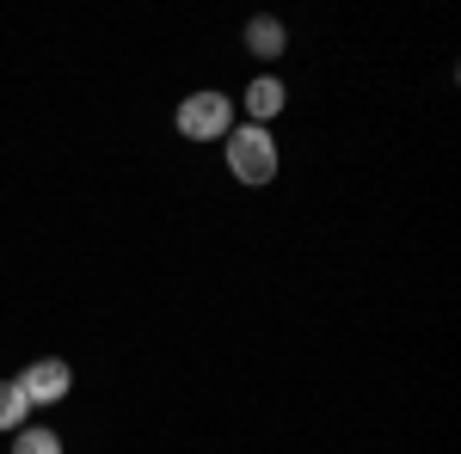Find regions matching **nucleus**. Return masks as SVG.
I'll return each instance as SVG.
<instances>
[{
  "label": "nucleus",
  "instance_id": "nucleus-4",
  "mask_svg": "<svg viewBox=\"0 0 461 454\" xmlns=\"http://www.w3.org/2000/svg\"><path fill=\"white\" fill-rule=\"evenodd\" d=\"M240 105H247V123L271 129V117H284L289 93H284V80H277V74H252V80H247V93H240Z\"/></svg>",
  "mask_w": 461,
  "mask_h": 454
},
{
  "label": "nucleus",
  "instance_id": "nucleus-2",
  "mask_svg": "<svg viewBox=\"0 0 461 454\" xmlns=\"http://www.w3.org/2000/svg\"><path fill=\"white\" fill-rule=\"evenodd\" d=\"M173 129L185 141H228V129H234V99H228V93H215V86L191 93V99H178Z\"/></svg>",
  "mask_w": 461,
  "mask_h": 454
},
{
  "label": "nucleus",
  "instance_id": "nucleus-1",
  "mask_svg": "<svg viewBox=\"0 0 461 454\" xmlns=\"http://www.w3.org/2000/svg\"><path fill=\"white\" fill-rule=\"evenodd\" d=\"M221 154H228V178H234V184H247V191L271 184V178H277V166H284L277 136H271V129H258V123H234Z\"/></svg>",
  "mask_w": 461,
  "mask_h": 454
},
{
  "label": "nucleus",
  "instance_id": "nucleus-7",
  "mask_svg": "<svg viewBox=\"0 0 461 454\" xmlns=\"http://www.w3.org/2000/svg\"><path fill=\"white\" fill-rule=\"evenodd\" d=\"M25 399H19V387L13 381H0V436H13V430H25Z\"/></svg>",
  "mask_w": 461,
  "mask_h": 454
},
{
  "label": "nucleus",
  "instance_id": "nucleus-6",
  "mask_svg": "<svg viewBox=\"0 0 461 454\" xmlns=\"http://www.w3.org/2000/svg\"><path fill=\"white\" fill-rule=\"evenodd\" d=\"M13 454H62V436L43 423H25V430H13Z\"/></svg>",
  "mask_w": 461,
  "mask_h": 454
},
{
  "label": "nucleus",
  "instance_id": "nucleus-3",
  "mask_svg": "<svg viewBox=\"0 0 461 454\" xmlns=\"http://www.w3.org/2000/svg\"><path fill=\"white\" fill-rule=\"evenodd\" d=\"M13 387H19L25 405H56V399H68L74 369L62 362V356H37V362H25V369L13 375Z\"/></svg>",
  "mask_w": 461,
  "mask_h": 454
},
{
  "label": "nucleus",
  "instance_id": "nucleus-5",
  "mask_svg": "<svg viewBox=\"0 0 461 454\" xmlns=\"http://www.w3.org/2000/svg\"><path fill=\"white\" fill-rule=\"evenodd\" d=\"M240 43H247L252 62H277V56L289 49V31H284V19L258 13V19H247V37H240Z\"/></svg>",
  "mask_w": 461,
  "mask_h": 454
}]
</instances>
